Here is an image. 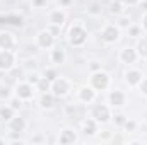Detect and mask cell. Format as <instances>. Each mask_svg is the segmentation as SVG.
Wrapping results in <instances>:
<instances>
[{"label":"cell","mask_w":147,"mask_h":145,"mask_svg":"<svg viewBox=\"0 0 147 145\" xmlns=\"http://www.w3.org/2000/svg\"><path fill=\"white\" fill-rule=\"evenodd\" d=\"M58 140H60V144H63V145H70V144L77 142V135H75V132L72 128H63L60 137H58Z\"/></svg>","instance_id":"cell-14"},{"label":"cell","mask_w":147,"mask_h":145,"mask_svg":"<svg viewBox=\"0 0 147 145\" xmlns=\"http://www.w3.org/2000/svg\"><path fill=\"white\" fill-rule=\"evenodd\" d=\"M65 19H67V15H65V12L62 10V9H57V10H51V14H50V24H55V26H63V22H65Z\"/></svg>","instance_id":"cell-17"},{"label":"cell","mask_w":147,"mask_h":145,"mask_svg":"<svg viewBox=\"0 0 147 145\" xmlns=\"http://www.w3.org/2000/svg\"><path fill=\"white\" fill-rule=\"evenodd\" d=\"M67 113L72 118H82V108H80V104H70L67 108Z\"/></svg>","instance_id":"cell-24"},{"label":"cell","mask_w":147,"mask_h":145,"mask_svg":"<svg viewBox=\"0 0 147 145\" xmlns=\"http://www.w3.org/2000/svg\"><path fill=\"white\" fill-rule=\"evenodd\" d=\"M33 5L38 7V9H41V7H45V5H46V0H33Z\"/></svg>","instance_id":"cell-37"},{"label":"cell","mask_w":147,"mask_h":145,"mask_svg":"<svg viewBox=\"0 0 147 145\" xmlns=\"http://www.w3.org/2000/svg\"><path fill=\"white\" fill-rule=\"evenodd\" d=\"M82 132H84V135H87V137H94L96 135V132H98V121L92 118V119H84L82 121Z\"/></svg>","instance_id":"cell-16"},{"label":"cell","mask_w":147,"mask_h":145,"mask_svg":"<svg viewBox=\"0 0 147 145\" xmlns=\"http://www.w3.org/2000/svg\"><path fill=\"white\" fill-rule=\"evenodd\" d=\"M91 70H92V72H98V70H101V67H99L96 62H92V63H91Z\"/></svg>","instance_id":"cell-40"},{"label":"cell","mask_w":147,"mask_h":145,"mask_svg":"<svg viewBox=\"0 0 147 145\" xmlns=\"http://www.w3.org/2000/svg\"><path fill=\"white\" fill-rule=\"evenodd\" d=\"M139 89H140V92L147 96V77H144L142 80H140V84H139Z\"/></svg>","instance_id":"cell-34"},{"label":"cell","mask_w":147,"mask_h":145,"mask_svg":"<svg viewBox=\"0 0 147 145\" xmlns=\"http://www.w3.org/2000/svg\"><path fill=\"white\" fill-rule=\"evenodd\" d=\"M55 104V96L53 92H43L41 94V99H39V106L43 109H51Z\"/></svg>","instance_id":"cell-18"},{"label":"cell","mask_w":147,"mask_h":145,"mask_svg":"<svg viewBox=\"0 0 147 145\" xmlns=\"http://www.w3.org/2000/svg\"><path fill=\"white\" fill-rule=\"evenodd\" d=\"M91 87L96 89V91H105L110 87V75L105 72V70H98V72H92L91 75Z\"/></svg>","instance_id":"cell-2"},{"label":"cell","mask_w":147,"mask_h":145,"mask_svg":"<svg viewBox=\"0 0 147 145\" xmlns=\"http://www.w3.org/2000/svg\"><path fill=\"white\" fill-rule=\"evenodd\" d=\"M46 31H48L50 34H53V36H58V34H60V26H55V24H50V26L46 28Z\"/></svg>","instance_id":"cell-32"},{"label":"cell","mask_w":147,"mask_h":145,"mask_svg":"<svg viewBox=\"0 0 147 145\" xmlns=\"http://www.w3.org/2000/svg\"><path fill=\"white\" fill-rule=\"evenodd\" d=\"M118 28H127V29H128V28H130V21H128L127 17H121V19H120V26H118Z\"/></svg>","instance_id":"cell-36"},{"label":"cell","mask_w":147,"mask_h":145,"mask_svg":"<svg viewBox=\"0 0 147 145\" xmlns=\"http://www.w3.org/2000/svg\"><path fill=\"white\" fill-rule=\"evenodd\" d=\"M21 104H22V99H19L17 96H16V97H10V108L14 109V111L21 108Z\"/></svg>","instance_id":"cell-30"},{"label":"cell","mask_w":147,"mask_h":145,"mask_svg":"<svg viewBox=\"0 0 147 145\" xmlns=\"http://www.w3.org/2000/svg\"><path fill=\"white\" fill-rule=\"evenodd\" d=\"M128 34L134 38H140L142 36V26H130L128 28Z\"/></svg>","instance_id":"cell-27"},{"label":"cell","mask_w":147,"mask_h":145,"mask_svg":"<svg viewBox=\"0 0 147 145\" xmlns=\"http://www.w3.org/2000/svg\"><path fill=\"white\" fill-rule=\"evenodd\" d=\"M137 55H139V58H144L147 60V36H140L139 39V43H137Z\"/></svg>","instance_id":"cell-21"},{"label":"cell","mask_w":147,"mask_h":145,"mask_svg":"<svg viewBox=\"0 0 147 145\" xmlns=\"http://www.w3.org/2000/svg\"><path fill=\"white\" fill-rule=\"evenodd\" d=\"M123 128H125L127 132H135V128H137V123H135L134 119H125V123H123Z\"/></svg>","instance_id":"cell-28"},{"label":"cell","mask_w":147,"mask_h":145,"mask_svg":"<svg viewBox=\"0 0 147 145\" xmlns=\"http://www.w3.org/2000/svg\"><path fill=\"white\" fill-rule=\"evenodd\" d=\"M16 46V39L10 33L2 31L0 33V50H12Z\"/></svg>","instance_id":"cell-15"},{"label":"cell","mask_w":147,"mask_h":145,"mask_svg":"<svg viewBox=\"0 0 147 145\" xmlns=\"http://www.w3.org/2000/svg\"><path fill=\"white\" fill-rule=\"evenodd\" d=\"M101 39L108 44H113L120 39V28L115 24H108L101 29Z\"/></svg>","instance_id":"cell-4"},{"label":"cell","mask_w":147,"mask_h":145,"mask_svg":"<svg viewBox=\"0 0 147 145\" xmlns=\"http://www.w3.org/2000/svg\"><path fill=\"white\" fill-rule=\"evenodd\" d=\"M43 77H46L50 82H53V80H57V79H58V73H57L55 68H46L45 73H43Z\"/></svg>","instance_id":"cell-26"},{"label":"cell","mask_w":147,"mask_h":145,"mask_svg":"<svg viewBox=\"0 0 147 145\" xmlns=\"http://www.w3.org/2000/svg\"><path fill=\"white\" fill-rule=\"evenodd\" d=\"M0 97L2 99H10V89L7 85H0Z\"/></svg>","instance_id":"cell-29"},{"label":"cell","mask_w":147,"mask_h":145,"mask_svg":"<svg viewBox=\"0 0 147 145\" xmlns=\"http://www.w3.org/2000/svg\"><path fill=\"white\" fill-rule=\"evenodd\" d=\"M142 79H144V73L140 72V70H137V68H128L127 73H125V80L130 85H139Z\"/></svg>","instance_id":"cell-11"},{"label":"cell","mask_w":147,"mask_h":145,"mask_svg":"<svg viewBox=\"0 0 147 145\" xmlns=\"http://www.w3.org/2000/svg\"><path fill=\"white\" fill-rule=\"evenodd\" d=\"M91 114L98 123H106L111 118V111L106 104H94L91 109Z\"/></svg>","instance_id":"cell-6"},{"label":"cell","mask_w":147,"mask_h":145,"mask_svg":"<svg viewBox=\"0 0 147 145\" xmlns=\"http://www.w3.org/2000/svg\"><path fill=\"white\" fill-rule=\"evenodd\" d=\"M125 94L121 92V91H111L110 96H108V101H110V104L113 108H121L123 104H125Z\"/></svg>","instance_id":"cell-13"},{"label":"cell","mask_w":147,"mask_h":145,"mask_svg":"<svg viewBox=\"0 0 147 145\" xmlns=\"http://www.w3.org/2000/svg\"><path fill=\"white\" fill-rule=\"evenodd\" d=\"M36 89L41 92V94H43V92H50V91H51V82H50L46 77H41L39 82L36 84Z\"/></svg>","instance_id":"cell-22"},{"label":"cell","mask_w":147,"mask_h":145,"mask_svg":"<svg viewBox=\"0 0 147 145\" xmlns=\"http://www.w3.org/2000/svg\"><path fill=\"white\" fill-rule=\"evenodd\" d=\"M142 29L147 33V12L142 15Z\"/></svg>","instance_id":"cell-39"},{"label":"cell","mask_w":147,"mask_h":145,"mask_svg":"<svg viewBox=\"0 0 147 145\" xmlns=\"http://www.w3.org/2000/svg\"><path fill=\"white\" fill-rule=\"evenodd\" d=\"M108 9H110V14H121L123 3H121V0H111Z\"/></svg>","instance_id":"cell-23"},{"label":"cell","mask_w":147,"mask_h":145,"mask_svg":"<svg viewBox=\"0 0 147 145\" xmlns=\"http://www.w3.org/2000/svg\"><path fill=\"white\" fill-rule=\"evenodd\" d=\"M12 116H14V109L10 108V106H7V108H0V119L9 121Z\"/></svg>","instance_id":"cell-25"},{"label":"cell","mask_w":147,"mask_h":145,"mask_svg":"<svg viewBox=\"0 0 147 145\" xmlns=\"http://www.w3.org/2000/svg\"><path fill=\"white\" fill-rule=\"evenodd\" d=\"M87 39V31L80 24H74L69 29V43L72 46H82Z\"/></svg>","instance_id":"cell-1"},{"label":"cell","mask_w":147,"mask_h":145,"mask_svg":"<svg viewBox=\"0 0 147 145\" xmlns=\"http://www.w3.org/2000/svg\"><path fill=\"white\" fill-rule=\"evenodd\" d=\"M69 91H70V84H69L67 79L58 77L57 80L51 82V92H53L55 97H63V96L69 94Z\"/></svg>","instance_id":"cell-5"},{"label":"cell","mask_w":147,"mask_h":145,"mask_svg":"<svg viewBox=\"0 0 147 145\" xmlns=\"http://www.w3.org/2000/svg\"><path fill=\"white\" fill-rule=\"evenodd\" d=\"M36 43L39 48H45V50H51L53 46H55V36L53 34H50L46 29H43V31H39L36 36Z\"/></svg>","instance_id":"cell-7"},{"label":"cell","mask_w":147,"mask_h":145,"mask_svg":"<svg viewBox=\"0 0 147 145\" xmlns=\"http://www.w3.org/2000/svg\"><path fill=\"white\" fill-rule=\"evenodd\" d=\"M125 119H127V118H125L123 114H115V123H116V125H120V126H123V123H125Z\"/></svg>","instance_id":"cell-35"},{"label":"cell","mask_w":147,"mask_h":145,"mask_svg":"<svg viewBox=\"0 0 147 145\" xmlns=\"http://www.w3.org/2000/svg\"><path fill=\"white\" fill-rule=\"evenodd\" d=\"M108 138H110V133H108V132L99 133V140H108Z\"/></svg>","instance_id":"cell-41"},{"label":"cell","mask_w":147,"mask_h":145,"mask_svg":"<svg viewBox=\"0 0 147 145\" xmlns=\"http://www.w3.org/2000/svg\"><path fill=\"white\" fill-rule=\"evenodd\" d=\"M140 0H121V3L123 5H128V7H132V5H137Z\"/></svg>","instance_id":"cell-38"},{"label":"cell","mask_w":147,"mask_h":145,"mask_svg":"<svg viewBox=\"0 0 147 145\" xmlns=\"http://www.w3.org/2000/svg\"><path fill=\"white\" fill-rule=\"evenodd\" d=\"M89 14H92V15L101 14V5H99V3H91V7H89Z\"/></svg>","instance_id":"cell-31"},{"label":"cell","mask_w":147,"mask_h":145,"mask_svg":"<svg viewBox=\"0 0 147 145\" xmlns=\"http://www.w3.org/2000/svg\"><path fill=\"white\" fill-rule=\"evenodd\" d=\"M139 3H140V9H142V10H144V14H146V12H147V0H144V2H139Z\"/></svg>","instance_id":"cell-42"},{"label":"cell","mask_w":147,"mask_h":145,"mask_svg":"<svg viewBox=\"0 0 147 145\" xmlns=\"http://www.w3.org/2000/svg\"><path fill=\"white\" fill-rule=\"evenodd\" d=\"M7 26L22 28L24 26V17L19 15V14H7Z\"/></svg>","instance_id":"cell-20"},{"label":"cell","mask_w":147,"mask_h":145,"mask_svg":"<svg viewBox=\"0 0 147 145\" xmlns=\"http://www.w3.org/2000/svg\"><path fill=\"white\" fill-rule=\"evenodd\" d=\"M39 79H41V77H39L38 73H31V75L28 77V84H31V85H34V87H36V84L39 82Z\"/></svg>","instance_id":"cell-33"},{"label":"cell","mask_w":147,"mask_h":145,"mask_svg":"<svg viewBox=\"0 0 147 145\" xmlns=\"http://www.w3.org/2000/svg\"><path fill=\"white\" fill-rule=\"evenodd\" d=\"M50 58H51V62H53L55 65H60V63L65 62L67 55H65V51H63L62 48H53L51 53H50Z\"/></svg>","instance_id":"cell-19"},{"label":"cell","mask_w":147,"mask_h":145,"mask_svg":"<svg viewBox=\"0 0 147 145\" xmlns=\"http://www.w3.org/2000/svg\"><path fill=\"white\" fill-rule=\"evenodd\" d=\"M72 3V0H60V5H63V7H69Z\"/></svg>","instance_id":"cell-43"},{"label":"cell","mask_w":147,"mask_h":145,"mask_svg":"<svg viewBox=\"0 0 147 145\" xmlns=\"http://www.w3.org/2000/svg\"><path fill=\"white\" fill-rule=\"evenodd\" d=\"M16 65V55L12 50H0V72H10Z\"/></svg>","instance_id":"cell-3"},{"label":"cell","mask_w":147,"mask_h":145,"mask_svg":"<svg viewBox=\"0 0 147 145\" xmlns=\"http://www.w3.org/2000/svg\"><path fill=\"white\" fill-rule=\"evenodd\" d=\"M96 99V89H92L91 85H84L79 89V101L84 104H91Z\"/></svg>","instance_id":"cell-9"},{"label":"cell","mask_w":147,"mask_h":145,"mask_svg":"<svg viewBox=\"0 0 147 145\" xmlns=\"http://www.w3.org/2000/svg\"><path fill=\"white\" fill-rule=\"evenodd\" d=\"M9 128H10L12 133H21V132H24V128H26L24 118H21V116H12V118L9 119Z\"/></svg>","instance_id":"cell-12"},{"label":"cell","mask_w":147,"mask_h":145,"mask_svg":"<svg viewBox=\"0 0 147 145\" xmlns=\"http://www.w3.org/2000/svg\"><path fill=\"white\" fill-rule=\"evenodd\" d=\"M33 94H34V91H33V85H31V84H28V82L17 84V87H16V96H17L19 99L29 101V99L33 97Z\"/></svg>","instance_id":"cell-8"},{"label":"cell","mask_w":147,"mask_h":145,"mask_svg":"<svg viewBox=\"0 0 147 145\" xmlns=\"http://www.w3.org/2000/svg\"><path fill=\"white\" fill-rule=\"evenodd\" d=\"M139 55H137V50L135 48H123L120 51V62L121 63H127V65H134L137 62Z\"/></svg>","instance_id":"cell-10"}]
</instances>
